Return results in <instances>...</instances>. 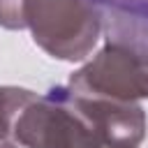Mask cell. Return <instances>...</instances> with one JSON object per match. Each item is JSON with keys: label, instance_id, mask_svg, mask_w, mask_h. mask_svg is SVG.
<instances>
[{"label": "cell", "instance_id": "7a4b0ae2", "mask_svg": "<svg viewBox=\"0 0 148 148\" xmlns=\"http://www.w3.org/2000/svg\"><path fill=\"white\" fill-rule=\"evenodd\" d=\"M25 148H109L102 130L69 86H56L35 97L14 125Z\"/></svg>", "mask_w": 148, "mask_h": 148}, {"label": "cell", "instance_id": "3957f363", "mask_svg": "<svg viewBox=\"0 0 148 148\" xmlns=\"http://www.w3.org/2000/svg\"><path fill=\"white\" fill-rule=\"evenodd\" d=\"M35 97L37 95L25 88H12V86L0 88V141H5L9 134H14V125H16L18 116Z\"/></svg>", "mask_w": 148, "mask_h": 148}, {"label": "cell", "instance_id": "277c9868", "mask_svg": "<svg viewBox=\"0 0 148 148\" xmlns=\"http://www.w3.org/2000/svg\"><path fill=\"white\" fill-rule=\"evenodd\" d=\"M104 9H116V12H125L139 18L148 21V0H97Z\"/></svg>", "mask_w": 148, "mask_h": 148}, {"label": "cell", "instance_id": "6da1fadb", "mask_svg": "<svg viewBox=\"0 0 148 148\" xmlns=\"http://www.w3.org/2000/svg\"><path fill=\"white\" fill-rule=\"evenodd\" d=\"M0 25L30 28L49 56L81 60L104 28V9L97 0H0Z\"/></svg>", "mask_w": 148, "mask_h": 148}]
</instances>
